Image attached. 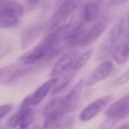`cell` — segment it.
I'll use <instances>...</instances> for the list:
<instances>
[{"instance_id": "d4e9b609", "label": "cell", "mask_w": 129, "mask_h": 129, "mask_svg": "<svg viewBox=\"0 0 129 129\" xmlns=\"http://www.w3.org/2000/svg\"><path fill=\"white\" fill-rule=\"evenodd\" d=\"M0 129H2V127H1V126H0Z\"/></svg>"}, {"instance_id": "7402d4cb", "label": "cell", "mask_w": 129, "mask_h": 129, "mask_svg": "<svg viewBox=\"0 0 129 129\" xmlns=\"http://www.w3.org/2000/svg\"><path fill=\"white\" fill-rule=\"evenodd\" d=\"M126 24L129 26V14H128V16H127V18H126Z\"/></svg>"}, {"instance_id": "44dd1931", "label": "cell", "mask_w": 129, "mask_h": 129, "mask_svg": "<svg viewBox=\"0 0 129 129\" xmlns=\"http://www.w3.org/2000/svg\"><path fill=\"white\" fill-rule=\"evenodd\" d=\"M117 129H129V124H128V123H127V124H123V125L119 126Z\"/></svg>"}, {"instance_id": "9c48e42d", "label": "cell", "mask_w": 129, "mask_h": 129, "mask_svg": "<svg viewBox=\"0 0 129 129\" xmlns=\"http://www.w3.org/2000/svg\"><path fill=\"white\" fill-rule=\"evenodd\" d=\"M84 86H85V81L84 80H81L63 97L66 114L71 113V112H73V111L76 110V108H77V106L79 104V101H80V98H81V95H82Z\"/></svg>"}, {"instance_id": "4fadbf2b", "label": "cell", "mask_w": 129, "mask_h": 129, "mask_svg": "<svg viewBox=\"0 0 129 129\" xmlns=\"http://www.w3.org/2000/svg\"><path fill=\"white\" fill-rule=\"evenodd\" d=\"M30 108H32V107L21 103V105H20L18 111H17L16 113H14V114L7 120V122H6L7 128H9V129H14V128H16V127H19L20 124H21V122L23 121V119H24L26 113L28 112V110H29Z\"/></svg>"}, {"instance_id": "2e32d148", "label": "cell", "mask_w": 129, "mask_h": 129, "mask_svg": "<svg viewBox=\"0 0 129 129\" xmlns=\"http://www.w3.org/2000/svg\"><path fill=\"white\" fill-rule=\"evenodd\" d=\"M19 22L17 17H0V28H10Z\"/></svg>"}, {"instance_id": "ba28073f", "label": "cell", "mask_w": 129, "mask_h": 129, "mask_svg": "<svg viewBox=\"0 0 129 129\" xmlns=\"http://www.w3.org/2000/svg\"><path fill=\"white\" fill-rule=\"evenodd\" d=\"M113 70H114V66L110 59L103 60L85 80V86L92 87L105 81L112 74Z\"/></svg>"}, {"instance_id": "9a60e30c", "label": "cell", "mask_w": 129, "mask_h": 129, "mask_svg": "<svg viewBox=\"0 0 129 129\" xmlns=\"http://www.w3.org/2000/svg\"><path fill=\"white\" fill-rule=\"evenodd\" d=\"M124 28H125V20H120L117 24H115L112 27L109 33V42L111 45L120 39V37L124 32Z\"/></svg>"}, {"instance_id": "cb8c5ba5", "label": "cell", "mask_w": 129, "mask_h": 129, "mask_svg": "<svg viewBox=\"0 0 129 129\" xmlns=\"http://www.w3.org/2000/svg\"><path fill=\"white\" fill-rule=\"evenodd\" d=\"M33 129H39V128H38V127H35V128H33Z\"/></svg>"}, {"instance_id": "ffe728a7", "label": "cell", "mask_w": 129, "mask_h": 129, "mask_svg": "<svg viewBox=\"0 0 129 129\" xmlns=\"http://www.w3.org/2000/svg\"><path fill=\"white\" fill-rule=\"evenodd\" d=\"M127 2V0H108V4L111 7H117L120 5H123Z\"/></svg>"}, {"instance_id": "5b68a950", "label": "cell", "mask_w": 129, "mask_h": 129, "mask_svg": "<svg viewBox=\"0 0 129 129\" xmlns=\"http://www.w3.org/2000/svg\"><path fill=\"white\" fill-rule=\"evenodd\" d=\"M34 64H9L2 69H0V84H11L20 78L24 77L26 74L31 72L32 69L30 67H33Z\"/></svg>"}, {"instance_id": "8fae6325", "label": "cell", "mask_w": 129, "mask_h": 129, "mask_svg": "<svg viewBox=\"0 0 129 129\" xmlns=\"http://www.w3.org/2000/svg\"><path fill=\"white\" fill-rule=\"evenodd\" d=\"M100 13V4L97 0H90L88 1L82 12V20L86 24H91L95 22L99 18Z\"/></svg>"}, {"instance_id": "8992f818", "label": "cell", "mask_w": 129, "mask_h": 129, "mask_svg": "<svg viewBox=\"0 0 129 129\" xmlns=\"http://www.w3.org/2000/svg\"><path fill=\"white\" fill-rule=\"evenodd\" d=\"M78 57H79V53L76 50H70L64 52L53 64L50 71V77L59 78L60 76L64 75L73 68Z\"/></svg>"}, {"instance_id": "3957f363", "label": "cell", "mask_w": 129, "mask_h": 129, "mask_svg": "<svg viewBox=\"0 0 129 129\" xmlns=\"http://www.w3.org/2000/svg\"><path fill=\"white\" fill-rule=\"evenodd\" d=\"M107 28V21L105 18H98L95 22L91 23L89 27L85 26L82 33L79 35L74 45H78L81 47L88 46L93 43L96 39L100 37V35Z\"/></svg>"}, {"instance_id": "6da1fadb", "label": "cell", "mask_w": 129, "mask_h": 129, "mask_svg": "<svg viewBox=\"0 0 129 129\" xmlns=\"http://www.w3.org/2000/svg\"><path fill=\"white\" fill-rule=\"evenodd\" d=\"M105 120L99 125L98 129H111L118 122L129 116V93L105 109Z\"/></svg>"}, {"instance_id": "d6986e66", "label": "cell", "mask_w": 129, "mask_h": 129, "mask_svg": "<svg viewBox=\"0 0 129 129\" xmlns=\"http://www.w3.org/2000/svg\"><path fill=\"white\" fill-rule=\"evenodd\" d=\"M25 1V7L28 10L33 9L35 6H37V4L40 2V0H24Z\"/></svg>"}, {"instance_id": "52a82bcc", "label": "cell", "mask_w": 129, "mask_h": 129, "mask_svg": "<svg viewBox=\"0 0 129 129\" xmlns=\"http://www.w3.org/2000/svg\"><path fill=\"white\" fill-rule=\"evenodd\" d=\"M58 82V78H51L50 80L44 82L41 86H39L32 94L28 95L25 99H23L22 103L28 106H36L40 102H42L45 97L48 95V93L54 89Z\"/></svg>"}, {"instance_id": "ac0fdd59", "label": "cell", "mask_w": 129, "mask_h": 129, "mask_svg": "<svg viewBox=\"0 0 129 129\" xmlns=\"http://www.w3.org/2000/svg\"><path fill=\"white\" fill-rule=\"evenodd\" d=\"M13 108V105L12 104H4V105H1L0 106V120L5 117L6 115H8L10 113V111L12 110Z\"/></svg>"}, {"instance_id": "603a6c76", "label": "cell", "mask_w": 129, "mask_h": 129, "mask_svg": "<svg viewBox=\"0 0 129 129\" xmlns=\"http://www.w3.org/2000/svg\"><path fill=\"white\" fill-rule=\"evenodd\" d=\"M127 39L129 40V32H128V35H127Z\"/></svg>"}, {"instance_id": "30bf717a", "label": "cell", "mask_w": 129, "mask_h": 129, "mask_svg": "<svg viewBox=\"0 0 129 129\" xmlns=\"http://www.w3.org/2000/svg\"><path fill=\"white\" fill-rule=\"evenodd\" d=\"M64 115L66 114L56 111L45 112L42 129H63L70 124Z\"/></svg>"}, {"instance_id": "7a4b0ae2", "label": "cell", "mask_w": 129, "mask_h": 129, "mask_svg": "<svg viewBox=\"0 0 129 129\" xmlns=\"http://www.w3.org/2000/svg\"><path fill=\"white\" fill-rule=\"evenodd\" d=\"M78 4L79 0H62L51 16L48 23V31H55L68 25V21L76 11Z\"/></svg>"}, {"instance_id": "277c9868", "label": "cell", "mask_w": 129, "mask_h": 129, "mask_svg": "<svg viewBox=\"0 0 129 129\" xmlns=\"http://www.w3.org/2000/svg\"><path fill=\"white\" fill-rule=\"evenodd\" d=\"M111 101H112L111 95H106L94 100L81 111L79 115V119L82 122H88L93 120L96 116H98L103 110H105L111 104Z\"/></svg>"}, {"instance_id": "7c38bea8", "label": "cell", "mask_w": 129, "mask_h": 129, "mask_svg": "<svg viewBox=\"0 0 129 129\" xmlns=\"http://www.w3.org/2000/svg\"><path fill=\"white\" fill-rule=\"evenodd\" d=\"M42 28H43V24H35V25H30L25 29H23L21 33V38H20L21 48L24 49L28 47L34 41V39L38 37Z\"/></svg>"}, {"instance_id": "e0dca14e", "label": "cell", "mask_w": 129, "mask_h": 129, "mask_svg": "<svg viewBox=\"0 0 129 129\" xmlns=\"http://www.w3.org/2000/svg\"><path fill=\"white\" fill-rule=\"evenodd\" d=\"M127 83H129V68L125 72H123L119 77H117V79L114 82L116 86H122Z\"/></svg>"}, {"instance_id": "5bb4252c", "label": "cell", "mask_w": 129, "mask_h": 129, "mask_svg": "<svg viewBox=\"0 0 129 129\" xmlns=\"http://www.w3.org/2000/svg\"><path fill=\"white\" fill-rule=\"evenodd\" d=\"M112 57L117 64H124L129 58V43H122L112 50Z\"/></svg>"}]
</instances>
